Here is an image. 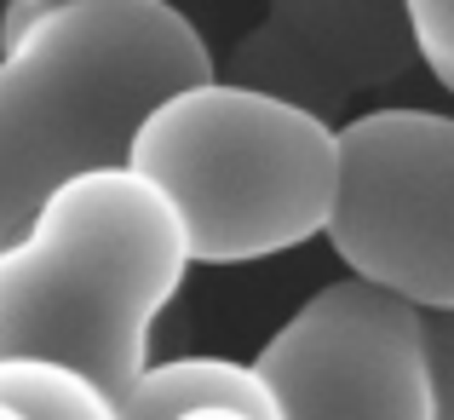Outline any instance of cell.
Masks as SVG:
<instances>
[{
  "label": "cell",
  "instance_id": "cell-4",
  "mask_svg": "<svg viewBox=\"0 0 454 420\" xmlns=\"http://www.w3.org/2000/svg\"><path fill=\"white\" fill-rule=\"evenodd\" d=\"M328 248L420 311L454 305V115L391 104L340 122Z\"/></svg>",
  "mask_w": 454,
  "mask_h": 420
},
{
  "label": "cell",
  "instance_id": "cell-9",
  "mask_svg": "<svg viewBox=\"0 0 454 420\" xmlns=\"http://www.w3.org/2000/svg\"><path fill=\"white\" fill-rule=\"evenodd\" d=\"M420 69L454 99V0H409Z\"/></svg>",
  "mask_w": 454,
  "mask_h": 420
},
{
  "label": "cell",
  "instance_id": "cell-2",
  "mask_svg": "<svg viewBox=\"0 0 454 420\" xmlns=\"http://www.w3.org/2000/svg\"><path fill=\"white\" fill-rule=\"evenodd\" d=\"M219 75L201 29L167 0H69L0 52V242L58 185L121 167L167 92Z\"/></svg>",
  "mask_w": 454,
  "mask_h": 420
},
{
  "label": "cell",
  "instance_id": "cell-5",
  "mask_svg": "<svg viewBox=\"0 0 454 420\" xmlns=\"http://www.w3.org/2000/svg\"><path fill=\"white\" fill-rule=\"evenodd\" d=\"M282 420H437L426 311L345 271L259 345Z\"/></svg>",
  "mask_w": 454,
  "mask_h": 420
},
{
  "label": "cell",
  "instance_id": "cell-3",
  "mask_svg": "<svg viewBox=\"0 0 454 420\" xmlns=\"http://www.w3.org/2000/svg\"><path fill=\"white\" fill-rule=\"evenodd\" d=\"M127 167L173 196L196 265H259L328 236L340 202V127L236 75L167 92Z\"/></svg>",
  "mask_w": 454,
  "mask_h": 420
},
{
  "label": "cell",
  "instance_id": "cell-6",
  "mask_svg": "<svg viewBox=\"0 0 454 420\" xmlns=\"http://www.w3.org/2000/svg\"><path fill=\"white\" fill-rule=\"evenodd\" d=\"M414 64L409 0H265V18L231 52L236 81L282 92L328 122Z\"/></svg>",
  "mask_w": 454,
  "mask_h": 420
},
{
  "label": "cell",
  "instance_id": "cell-7",
  "mask_svg": "<svg viewBox=\"0 0 454 420\" xmlns=\"http://www.w3.org/2000/svg\"><path fill=\"white\" fill-rule=\"evenodd\" d=\"M184 415H231V420H282L277 392L259 363L231 357H167L133 380L121 398V420H184Z\"/></svg>",
  "mask_w": 454,
  "mask_h": 420
},
{
  "label": "cell",
  "instance_id": "cell-1",
  "mask_svg": "<svg viewBox=\"0 0 454 420\" xmlns=\"http://www.w3.org/2000/svg\"><path fill=\"white\" fill-rule=\"evenodd\" d=\"M190 265L184 219L155 178L127 162L75 173L0 242V357L75 363L121 415Z\"/></svg>",
  "mask_w": 454,
  "mask_h": 420
},
{
  "label": "cell",
  "instance_id": "cell-8",
  "mask_svg": "<svg viewBox=\"0 0 454 420\" xmlns=\"http://www.w3.org/2000/svg\"><path fill=\"white\" fill-rule=\"evenodd\" d=\"M0 420H121L115 398L75 363L35 352L0 357Z\"/></svg>",
  "mask_w": 454,
  "mask_h": 420
},
{
  "label": "cell",
  "instance_id": "cell-10",
  "mask_svg": "<svg viewBox=\"0 0 454 420\" xmlns=\"http://www.w3.org/2000/svg\"><path fill=\"white\" fill-rule=\"evenodd\" d=\"M426 357H432L437 420H454V305H432V311H426Z\"/></svg>",
  "mask_w": 454,
  "mask_h": 420
},
{
  "label": "cell",
  "instance_id": "cell-11",
  "mask_svg": "<svg viewBox=\"0 0 454 420\" xmlns=\"http://www.w3.org/2000/svg\"><path fill=\"white\" fill-rule=\"evenodd\" d=\"M52 6H69V0H18V6H12V23H6V46L18 41V35L41 18V12H52Z\"/></svg>",
  "mask_w": 454,
  "mask_h": 420
},
{
  "label": "cell",
  "instance_id": "cell-12",
  "mask_svg": "<svg viewBox=\"0 0 454 420\" xmlns=\"http://www.w3.org/2000/svg\"><path fill=\"white\" fill-rule=\"evenodd\" d=\"M12 6H18V0H0V52H6V23H12Z\"/></svg>",
  "mask_w": 454,
  "mask_h": 420
}]
</instances>
